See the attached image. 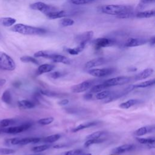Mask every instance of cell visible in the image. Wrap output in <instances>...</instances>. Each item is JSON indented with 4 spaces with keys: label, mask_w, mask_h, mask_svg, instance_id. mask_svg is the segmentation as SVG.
Instances as JSON below:
<instances>
[{
    "label": "cell",
    "mask_w": 155,
    "mask_h": 155,
    "mask_svg": "<svg viewBox=\"0 0 155 155\" xmlns=\"http://www.w3.org/2000/svg\"><path fill=\"white\" fill-rule=\"evenodd\" d=\"M93 82H94L93 80H87V81H83L78 84L72 86L71 87V90L72 92L75 93L84 92L93 86Z\"/></svg>",
    "instance_id": "obj_10"
},
{
    "label": "cell",
    "mask_w": 155,
    "mask_h": 155,
    "mask_svg": "<svg viewBox=\"0 0 155 155\" xmlns=\"http://www.w3.org/2000/svg\"><path fill=\"white\" fill-rule=\"evenodd\" d=\"M30 155H42V154H41L39 153V154H30Z\"/></svg>",
    "instance_id": "obj_52"
},
{
    "label": "cell",
    "mask_w": 155,
    "mask_h": 155,
    "mask_svg": "<svg viewBox=\"0 0 155 155\" xmlns=\"http://www.w3.org/2000/svg\"><path fill=\"white\" fill-rule=\"evenodd\" d=\"M85 47L81 45H78L77 47H74V48H65L66 51L69 53L71 55H77L79 54L81 52L83 51Z\"/></svg>",
    "instance_id": "obj_26"
},
{
    "label": "cell",
    "mask_w": 155,
    "mask_h": 155,
    "mask_svg": "<svg viewBox=\"0 0 155 155\" xmlns=\"http://www.w3.org/2000/svg\"><path fill=\"white\" fill-rule=\"evenodd\" d=\"M97 124V122L96 121H93V122H86V123H83L79 125H78L77 127H76L75 128L72 129V131L74 133L78 132L79 131H81L82 130H84L85 128H90L91 127H93L94 125H96Z\"/></svg>",
    "instance_id": "obj_21"
},
{
    "label": "cell",
    "mask_w": 155,
    "mask_h": 155,
    "mask_svg": "<svg viewBox=\"0 0 155 155\" xmlns=\"http://www.w3.org/2000/svg\"><path fill=\"white\" fill-rule=\"evenodd\" d=\"M105 141L104 139L102 138H97V139H87V140L84 143V147L86 148H88L90 147L92 145L97 144V143H101Z\"/></svg>",
    "instance_id": "obj_30"
},
{
    "label": "cell",
    "mask_w": 155,
    "mask_h": 155,
    "mask_svg": "<svg viewBox=\"0 0 155 155\" xmlns=\"http://www.w3.org/2000/svg\"><path fill=\"white\" fill-rule=\"evenodd\" d=\"M155 83V80L154 79H151V80H148V81H143L142 82L139 84H136L134 85L135 88H147L150 86H153Z\"/></svg>",
    "instance_id": "obj_31"
},
{
    "label": "cell",
    "mask_w": 155,
    "mask_h": 155,
    "mask_svg": "<svg viewBox=\"0 0 155 155\" xmlns=\"http://www.w3.org/2000/svg\"><path fill=\"white\" fill-rule=\"evenodd\" d=\"M1 131H0V134H1Z\"/></svg>",
    "instance_id": "obj_53"
},
{
    "label": "cell",
    "mask_w": 155,
    "mask_h": 155,
    "mask_svg": "<svg viewBox=\"0 0 155 155\" xmlns=\"http://www.w3.org/2000/svg\"><path fill=\"white\" fill-rule=\"evenodd\" d=\"M31 126V124L30 122H27L22 124L20 125L5 127L0 128V131L8 134H18L29 129Z\"/></svg>",
    "instance_id": "obj_6"
},
{
    "label": "cell",
    "mask_w": 155,
    "mask_h": 155,
    "mask_svg": "<svg viewBox=\"0 0 155 155\" xmlns=\"http://www.w3.org/2000/svg\"><path fill=\"white\" fill-rule=\"evenodd\" d=\"M84 99H86V100L91 99L93 97V94H92V93H87V94H85L84 96Z\"/></svg>",
    "instance_id": "obj_48"
},
{
    "label": "cell",
    "mask_w": 155,
    "mask_h": 155,
    "mask_svg": "<svg viewBox=\"0 0 155 155\" xmlns=\"http://www.w3.org/2000/svg\"><path fill=\"white\" fill-rule=\"evenodd\" d=\"M15 152V151L11 148H0V154L2 155H8L13 154Z\"/></svg>",
    "instance_id": "obj_44"
},
{
    "label": "cell",
    "mask_w": 155,
    "mask_h": 155,
    "mask_svg": "<svg viewBox=\"0 0 155 155\" xmlns=\"http://www.w3.org/2000/svg\"><path fill=\"white\" fill-rule=\"evenodd\" d=\"M102 13L110 15H120L123 13L131 12V7L130 5L120 4L104 5L100 7Z\"/></svg>",
    "instance_id": "obj_2"
},
{
    "label": "cell",
    "mask_w": 155,
    "mask_h": 155,
    "mask_svg": "<svg viewBox=\"0 0 155 155\" xmlns=\"http://www.w3.org/2000/svg\"><path fill=\"white\" fill-rule=\"evenodd\" d=\"M54 118L53 117H47L40 119L38 120V123L41 125H47L53 122Z\"/></svg>",
    "instance_id": "obj_39"
},
{
    "label": "cell",
    "mask_w": 155,
    "mask_h": 155,
    "mask_svg": "<svg viewBox=\"0 0 155 155\" xmlns=\"http://www.w3.org/2000/svg\"><path fill=\"white\" fill-rule=\"evenodd\" d=\"M16 120L14 119H4L0 120V128L8 127V126L15 124Z\"/></svg>",
    "instance_id": "obj_33"
},
{
    "label": "cell",
    "mask_w": 155,
    "mask_h": 155,
    "mask_svg": "<svg viewBox=\"0 0 155 155\" xmlns=\"http://www.w3.org/2000/svg\"><path fill=\"white\" fill-rule=\"evenodd\" d=\"M16 22V20L11 17H2L0 18V24L4 27H10L13 25Z\"/></svg>",
    "instance_id": "obj_23"
},
{
    "label": "cell",
    "mask_w": 155,
    "mask_h": 155,
    "mask_svg": "<svg viewBox=\"0 0 155 155\" xmlns=\"http://www.w3.org/2000/svg\"><path fill=\"white\" fill-rule=\"evenodd\" d=\"M96 0H70L71 2L74 5H85L88 4Z\"/></svg>",
    "instance_id": "obj_42"
},
{
    "label": "cell",
    "mask_w": 155,
    "mask_h": 155,
    "mask_svg": "<svg viewBox=\"0 0 155 155\" xmlns=\"http://www.w3.org/2000/svg\"><path fill=\"white\" fill-rule=\"evenodd\" d=\"M155 15V12L154 9L150 10H145L139 12L136 14V17L137 18H149L154 16Z\"/></svg>",
    "instance_id": "obj_22"
},
{
    "label": "cell",
    "mask_w": 155,
    "mask_h": 155,
    "mask_svg": "<svg viewBox=\"0 0 155 155\" xmlns=\"http://www.w3.org/2000/svg\"><path fill=\"white\" fill-rule=\"evenodd\" d=\"M48 76L52 79H58L63 76V73L60 71H53L49 73Z\"/></svg>",
    "instance_id": "obj_45"
},
{
    "label": "cell",
    "mask_w": 155,
    "mask_h": 155,
    "mask_svg": "<svg viewBox=\"0 0 155 155\" xmlns=\"http://www.w3.org/2000/svg\"><path fill=\"white\" fill-rule=\"evenodd\" d=\"M135 148V145L133 144H124L118 146L112 150V153L114 154H120L130 151H132Z\"/></svg>",
    "instance_id": "obj_14"
},
{
    "label": "cell",
    "mask_w": 155,
    "mask_h": 155,
    "mask_svg": "<svg viewBox=\"0 0 155 155\" xmlns=\"http://www.w3.org/2000/svg\"><path fill=\"white\" fill-rule=\"evenodd\" d=\"M61 137V135L59 134H52L44 137L41 140H42L45 143H53L58 140Z\"/></svg>",
    "instance_id": "obj_27"
},
{
    "label": "cell",
    "mask_w": 155,
    "mask_h": 155,
    "mask_svg": "<svg viewBox=\"0 0 155 155\" xmlns=\"http://www.w3.org/2000/svg\"><path fill=\"white\" fill-rule=\"evenodd\" d=\"M54 67L55 65L50 64H44L40 65L36 70V74L40 75L43 73L50 72L54 68Z\"/></svg>",
    "instance_id": "obj_17"
},
{
    "label": "cell",
    "mask_w": 155,
    "mask_h": 155,
    "mask_svg": "<svg viewBox=\"0 0 155 155\" xmlns=\"http://www.w3.org/2000/svg\"><path fill=\"white\" fill-rule=\"evenodd\" d=\"M113 91H110V90H105V91H101L97 93L96 95V98L98 100H102L105 98H108L110 96H111L113 94Z\"/></svg>",
    "instance_id": "obj_28"
},
{
    "label": "cell",
    "mask_w": 155,
    "mask_h": 155,
    "mask_svg": "<svg viewBox=\"0 0 155 155\" xmlns=\"http://www.w3.org/2000/svg\"><path fill=\"white\" fill-rule=\"evenodd\" d=\"M116 41L114 39L107 38H99L94 39L92 43L96 50L101 49L104 47H110L116 44Z\"/></svg>",
    "instance_id": "obj_8"
},
{
    "label": "cell",
    "mask_w": 155,
    "mask_h": 155,
    "mask_svg": "<svg viewBox=\"0 0 155 155\" xmlns=\"http://www.w3.org/2000/svg\"><path fill=\"white\" fill-rule=\"evenodd\" d=\"M53 62L55 63H62L64 64H70L71 60L65 56L56 53H53L50 59Z\"/></svg>",
    "instance_id": "obj_15"
},
{
    "label": "cell",
    "mask_w": 155,
    "mask_h": 155,
    "mask_svg": "<svg viewBox=\"0 0 155 155\" xmlns=\"http://www.w3.org/2000/svg\"><path fill=\"white\" fill-rule=\"evenodd\" d=\"M68 103H69V100L68 99H64L61 100L58 102V104L60 105H67Z\"/></svg>",
    "instance_id": "obj_46"
},
{
    "label": "cell",
    "mask_w": 155,
    "mask_h": 155,
    "mask_svg": "<svg viewBox=\"0 0 155 155\" xmlns=\"http://www.w3.org/2000/svg\"><path fill=\"white\" fill-rule=\"evenodd\" d=\"M154 130V127L153 126H145L140 127L136 130L134 134L136 136H143L150 132L153 131Z\"/></svg>",
    "instance_id": "obj_19"
},
{
    "label": "cell",
    "mask_w": 155,
    "mask_h": 155,
    "mask_svg": "<svg viewBox=\"0 0 155 155\" xmlns=\"http://www.w3.org/2000/svg\"><path fill=\"white\" fill-rule=\"evenodd\" d=\"M154 1L155 0H140V2L137 5V9L139 10H142L146 7V5L154 2Z\"/></svg>",
    "instance_id": "obj_41"
},
{
    "label": "cell",
    "mask_w": 155,
    "mask_h": 155,
    "mask_svg": "<svg viewBox=\"0 0 155 155\" xmlns=\"http://www.w3.org/2000/svg\"><path fill=\"white\" fill-rule=\"evenodd\" d=\"M53 52L47 50H40L36 52L34 54L35 58H44L46 59H50L51 56H52Z\"/></svg>",
    "instance_id": "obj_25"
},
{
    "label": "cell",
    "mask_w": 155,
    "mask_h": 155,
    "mask_svg": "<svg viewBox=\"0 0 155 155\" xmlns=\"http://www.w3.org/2000/svg\"><path fill=\"white\" fill-rule=\"evenodd\" d=\"M154 72V70L151 68H148L143 70L142 71L139 72L136 74L134 77V79L136 81L143 80L150 77Z\"/></svg>",
    "instance_id": "obj_16"
},
{
    "label": "cell",
    "mask_w": 155,
    "mask_h": 155,
    "mask_svg": "<svg viewBox=\"0 0 155 155\" xmlns=\"http://www.w3.org/2000/svg\"><path fill=\"white\" fill-rule=\"evenodd\" d=\"M148 41L144 38H128L125 42V46L127 47H137L146 44Z\"/></svg>",
    "instance_id": "obj_12"
},
{
    "label": "cell",
    "mask_w": 155,
    "mask_h": 155,
    "mask_svg": "<svg viewBox=\"0 0 155 155\" xmlns=\"http://www.w3.org/2000/svg\"><path fill=\"white\" fill-rule=\"evenodd\" d=\"M82 155H92L91 153H85V154H83Z\"/></svg>",
    "instance_id": "obj_51"
},
{
    "label": "cell",
    "mask_w": 155,
    "mask_h": 155,
    "mask_svg": "<svg viewBox=\"0 0 155 155\" xmlns=\"http://www.w3.org/2000/svg\"><path fill=\"white\" fill-rule=\"evenodd\" d=\"M47 17L51 19H54L58 18H61L67 15V13L64 10H55L45 14Z\"/></svg>",
    "instance_id": "obj_18"
},
{
    "label": "cell",
    "mask_w": 155,
    "mask_h": 155,
    "mask_svg": "<svg viewBox=\"0 0 155 155\" xmlns=\"http://www.w3.org/2000/svg\"><path fill=\"white\" fill-rule=\"evenodd\" d=\"M1 99L4 103L7 104H10L12 103V97L11 93L9 90H6L4 91L1 96Z\"/></svg>",
    "instance_id": "obj_29"
},
{
    "label": "cell",
    "mask_w": 155,
    "mask_h": 155,
    "mask_svg": "<svg viewBox=\"0 0 155 155\" xmlns=\"http://www.w3.org/2000/svg\"><path fill=\"white\" fill-rule=\"evenodd\" d=\"M41 137H28L24 138H12L10 139L6 140L8 143L10 145H25L29 143H36L39 142L41 141Z\"/></svg>",
    "instance_id": "obj_4"
},
{
    "label": "cell",
    "mask_w": 155,
    "mask_h": 155,
    "mask_svg": "<svg viewBox=\"0 0 155 155\" xmlns=\"http://www.w3.org/2000/svg\"><path fill=\"white\" fill-rule=\"evenodd\" d=\"M93 36V32L92 31H88L78 35L75 38V40L79 44V45L85 47L86 44L92 39Z\"/></svg>",
    "instance_id": "obj_11"
},
{
    "label": "cell",
    "mask_w": 155,
    "mask_h": 155,
    "mask_svg": "<svg viewBox=\"0 0 155 155\" xmlns=\"http://www.w3.org/2000/svg\"><path fill=\"white\" fill-rule=\"evenodd\" d=\"M82 153V150L81 149H74L67 151L62 153V155H80Z\"/></svg>",
    "instance_id": "obj_43"
},
{
    "label": "cell",
    "mask_w": 155,
    "mask_h": 155,
    "mask_svg": "<svg viewBox=\"0 0 155 155\" xmlns=\"http://www.w3.org/2000/svg\"><path fill=\"white\" fill-rule=\"evenodd\" d=\"M140 102V101L137 99H131L124 102L121 103L119 105V107L123 109H128Z\"/></svg>",
    "instance_id": "obj_24"
},
{
    "label": "cell",
    "mask_w": 155,
    "mask_h": 155,
    "mask_svg": "<svg viewBox=\"0 0 155 155\" xmlns=\"http://www.w3.org/2000/svg\"><path fill=\"white\" fill-rule=\"evenodd\" d=\"M18 106L21 109H31L35 107V104L29 100H21L18 102Z\"/></svg>",
    "instance_id": "obj_20"
},
{
    "label": "cell",
    "mask_w": 155,
    "mask_h": 155,
    "mask_svg": "<svg viewBox=\"0 0 155 155\" xmlns=\"http://www.w3.org/2000/svg\"><path fill=\"white\" fill-rule=\"evenodd\" d=\"M149 43L151 46L154 45V44H155V37L154 36H153L150 38V39L149 40Z\"/></svg>",
    "instance_id": "obj_49"
},
{
    "label": "cell",
    "mask_w": 155,
    "mask_h": 155,
    "mask_svg": "<svg viewBox=\"0 0 155 155\" xmlns=\"http://www.w3.org/2000/svg\"><path fill=\"white\" fill-rule=\"evenodd\" d=\"M39 93H41V94L42 95H45L47 96H49V97H59L60 95L54 92V91H52L48 90H43V89H41L39 90Z\"/></svg>",
    "instance_id": "obj_37"
},
{
    "label": "cell",
    "mask_w": 155,
    "mask_h": 155,
    "mask_svg": "<svg viewBox=\"0 0 155 155\" xmlns=\"http://www.w3.org/2000/svg\"><path fill=\"white\" fill-rule=\"evenodd\" d=\"M131 81V78L128 76H117L107 79L103 82L107 88L127 84Z\"/></svg>",
    "instance_id": "obj_5"
},
{
    "label": "cell",
    "mask_w": 155,
    "mask_h": 155,
    "mask_svg": "<svg viewBox=\"0 0 155 155\" xmlns=\"http://www.w3.org/2000/svg\"><path fill=\"white\" fill-rule=\"evenodd\" d=\"M107 62V59L105 58H96L93 59L88 62H87L85 64V68L86 69H91L93 67L102 65Z\"/></svg>",
    "instance_id": "obj_13"
},
{
    "label": "cell",
    "mask_w": 155,
    "mask_h": 155,
    "mask_svg": "<svg viewBox=\"0 0 155 155\" xmlns=\"http://www.w3.org/2000/svg\"><path fill=\"white\" fill-rule=\"evenodd\" d=\"M20 60L21 62H25V63H28V62H30L36 65H39V62L34 57H31L30 56H23L20 58Z\"/></svg>",
    "instance_id": "obj_32"
},
{
    "label": "cell",
    "mask_w": 155,
    "mask_h": 155,
    "mask_svg": "<svg viewBox=\"0 0 155 155\" xmlns=\"http://www.w3.org/2000/svg\"><path fill=\"white\" fill-rule=\"evenodd\" d=\"M136 140L142 144H145L148 146L150 145H154L155 142V139L154 137H148V138H141L136 137Z\"/></svg>",
    "instance_id": "obj_34"
},
{
    "label": "cell",
    "mask_w": 155,
    "mask_h": 155,
    "mask_svg": "<svg viewBox=\"0 0 155 155\" xmlns=\"http://www.w3.org/2000/svg\"><path fill=\"white\" fill-rule=\"evenodd\" d=\"M115 70L113 68H91L89 69L88 73L96 78H102L109 76L114 73Z\"/></svg>",
    "instance_id": "obj_9"
},
{
    "label": "cell",
    "mask_w": 155,
    "mask_h": 155,
    "mask_svg": "<svg viewBox=\"0 0 155 155\" xmlns=\"http://www.w3.org/2000/svg\"><path fill=\"white\" fill-rule=\"evenodd\" d=\"M6 82V80L5 79H1L0 78V87L4 85Z\"/></svg>",
    "instance_id": "obj_50"
},
{
    "label": "cell",
    "mask_w": 155,
    "mask_h": 155,
    "mask_svg": "<svg viewBox=\"0 0 155 155\" xmlns=\"http://www.w3.org/2000/svg\"><path fill=\"white\" fill-rule=\"evenodd\" d=\"M16 68L13 59L4 52L0 51V68L4 70L13 71Z\"/></svg>",
    "instance_id": "obj_3"
},
{
    "label": "cell",
    "mask_w": 155,
    "mask_h": 155,
    "mask_svg": "<svg viewBox=\"0 0 155 155\" xmlns=\"http://www.w3.org/2000/svg\"><path fill=\"white\" fill-rule=\"evenodd\" d=\"M67 146V145L66 144H63V143H60V144H57L53 146L54 148H64L66 147Z\"/></svg>",
    "instance_id": "obj_47"
},
{
    "label": "cell",
    "mask_w": 155,
    "mask_h": 155,
    "mask_svg": "<svg viewBox=\"0 0 155 155\" xmlns=\"http://www.w3.org/2000/svg\"><path fill=\"white\" fill-rule=\"evenodd\" d=\"M51 147V145L50 144H44V145H41L38 146L34 147L31 148V151L34 153H41L42 151H45L48 149L50 148Z\"/></svg>",
    "instance_id": "obj_35"
},
{
    "label": "cell",
    "mask_w": 155,
    "mask_h": 155,
    "mask_svg": "<svg viewBox=\"0 0 155 155\" xmlns=\"http://www.w3.org/2000/svg\"><path fill=\"white\" fill-rule=\"evenodd\" d=\"M105 88H107L105 85L102 83V84H97V85H93L91 87V89H90V93H99L101 91H102L103 90L105 89Z\"/></svg>",
    "instance_id": "obj_36"
},
{
    "label": "cell",
    "mask_w": 155,
    "mask_h": 155,
    "mask_svg": "<svg viewBox=\"0 0 155 155\" xmlns=\"http://www.w3.org/2000/svg\"><path fill=\"white\" fill-rule=\"evenodd\" d=\"M74 24L73 19L70 18H63L60 21V24L63 27L71 26Z\"/></svg>",
    "instance_id": "obj_40"
},
{
    "label": "cell",
    "mask_w": 155,
    "mask_h": 155,
    "mask_svg": "<svg viewBox=\"0 0 155 155\" xmlns=\"http://www.w3.org/2000/svg\"><path fill=\"white\" fill-rule=\"evenodd\" d=\"M106 133V131H97L96 132H94L88 136L86 137L87 139H97L100 138L101 136L104 135Z\"/></svg>",
    "instance_id": "obj_38"
},
{
    "label": "cell",
    "mask_w": 155,
    "mask_h": 155,
    "mask_svg": "<svg viewBox=\"0 0 155 155\" xmlns=\"http://www.w3.org/2000/svg\"><path fill=\"white\" fill-rule=\"evenodd\" d=\"M30 7L32 10L39 11V12L44 13L45 15L48 13H50L51 12L57 10V8L55 7H54L51 5L47 4L42 2H36L35 3H33V4H30Z\"/></svg>",
    "instance_id": "obj_7"
},
{
    "label": "cell",
    "mask_w": 155,
    "mask_h": 155,
    "mask_svg": "<svg viewBox=\"0 0 155 155\" xmlns=\"http://www.w3.org/2000/svg\"><path fill=\"white\" fill-rule=\"evenodd\" d=\"M11 30L24 35H39L47 32L45 29L23 24H16L14 25L11 28Z\"/></svg>",
    "instance_id": "obj_1"
}]
</instances>
